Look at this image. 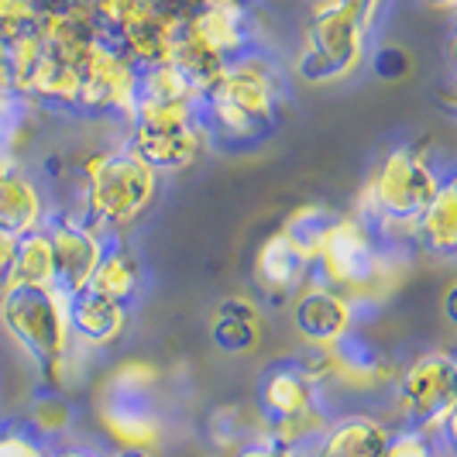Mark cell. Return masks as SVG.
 <instances>
[{
    "label": "cell",
    "instance_id": "18",
    "mask_svg": "<svg viewBox=\"0 0 457 457\" xmlns=\"http://www.w3.org/2000/svg\"><path fill=\"white\" fill-rule=\"evenodd\" d=\"M48 193L24 165H0V228L14 237L46 228Z\"/></svg>",
    "mask_w": 457,
    "mask_h": 457
},
{
    "label": "cell",
    "instance_id": "8",
    "mask_svg": "<svg viewBox=\"0 0 457 457\" xmlns=\"http://www.w3.org/2000/svg\"><path fill=\"white\" fill-rule=\"evenodd\" d=\"M137 69L141 66H135V59L114 38L96 35L83 55V83H79L76 114L93 117V120L114 117L120 124H128L131 107H135Z\"/></svg>",
    "mask_w": 457,
    "mask_h": 457
},
{
    "label": "cell",
    "instance_id": "26",
    "mask_svg": "<svg viewBox=\"0 0 457 457\" xmlns=\"http://www.w3.org/2000/svg\"><path fill=\"white\" fill-rule=\"evenodd\" d=\"M100 389L131 392V395H155V389H159V368L152 365V361H145V358H124V361H117L104 375Z\"/></svg>",
    "mask_w": 457,
    "mask_h": 457
},
{
    "label": "cell",
    "instance_id": "35",
    "mask_svg": "<svg viewBox=\"0 0 457 457\" xmlns=\"http://www.w3.org/2000/svg\"><path fill=\"white\" fill-rule=\"evenodd\" d=\"M11 79H14V72H11V35L0 31V90L11 87Z\"/></svg>",
    "mask_w": 457,
    "mask_h": 457
},
{
    "label": "cell",
    "instance_id": "6",
    "mask_svg": "<svg viewBox=\"0 0 457 457\" xmlns=\"http://www.w3.org/2000/svg\"><path fill=\"white\" fill-rule=\"evenodd\" d=\"M368 35L337 0H317L303 21L293 72L310 87H334L351 79L368 55Z\"/></svg>",
    "mask_w": 457,
    "mask_h": 457
},
{
    "label": "cell",
    "instance_id": "25",
    "mask_svg": "<svg viewBox=\"0 0 457 457\" xmlns=\"http://www.w3.org/2000/svg\"><path fill=\"white\" fill-rule=\"evenodd\" d=\"M72 420H76V412H72V403L66 399V392L42 389L31 399V406H28V427L42 440H48V444L66 436Z\"/></svg>",
    "mask_w": 457,
    "mask_h": 457
},
{
    "label": "cell",
    "instance_id": "13",
    "mask_svg": "<svg viewBox=\"0 0 457 457\" xmlns=\"http://www.w3.org/2000/svg\"><path fill=\"white\" fill-rule=\"evenodd\" d=\"M310 269H313V262L299 252L282 230H275L254 252V289H258V296L265 299L269 306H286L310 282Z\"/></svg>",
    "mask_w": 457,
    "mask_h": 457
},
{
    "label": "cell",
    "instance_id": "4",
    "mask_svg": "<svg viewBox=\"0 0 457 457\" xmlns=\"http://www.w3.org/2000/svg\"><path fill=\"white\" fill-rule=\"evenodd\" d=\"M447 172L451 169H440L427 152L399 145L375 165L351 217H358L378 245L412 248V220L434 200Z\"/></svg>",
    "mask_w": 457,
    "mask_h": 457
},
{
    "label": "cell",
    "instance_id": "11",
    "mask_svg": "<svg viewBox=\"0 0 457 457\" xmlns=\"http://www.w3.org/2000/svg\"><path fill=\"white\" fill-rule=\"evenodd\" d=\"M327 354V386L337 382L347 392H375L395 378V365L375 347L361 327H351L341 341L323 347Z\"/></svg>",
    "mask_w": 457,
    "mask_h": 457
},
{
    "label": "cell",
    "instance_id": "19",
    "mask_svg": "<svg viewBox=\"0 0 457 457\" xmlns=\"http://www.w3.org/2000/svg\"><path fill=\"white\" fill-rule=\"evenodd\" d=\"M412 248L436 258V262H454L457 254V176L454 169L444 176L434 200L420 210L412 220Z\"/></svg>",
    "mask_w": 457,
    "mask_h": 457
},
{
    "label": "cell",
    "instance_id": "17",
    "mask_svg": "<svg viewBox=\"0 0 457 457\" xmlns=\"http://www.w3.org/2000/svg\"><path fill=\"white\" fill-rule=\"evenodd\" d=\"M389 434V427L371 412H344L296 457H382Z\"/></svg>",
    "mask_w": 457,
    "mask_h": 457
},
{
    "label": "cell",
    "instance_id": "27",
    "mask_svg": "<svg viewBox=\"0 0 457 457\" xmlns=\"http://www.w3.org/2000/svg\"><path fill=\"white\" fill-rule=\"evenodd\" d=\"M52 444L42 440L28 423H7L0 427V457H48Z\"/></svg>",
    "mask_w": 457,
    "mask_h": 457
},
{
    "label": "cell",
    "instance_id": "36",
    "mask_svg": "<svg viewBox=\"0 0 457 457\" xmlns=\"http://www.w3.org/2000/svg\"><path fill=\"white\" fill-rule=\"evenodd\" d=\"M48 457H107V454H100L93 447H83V444H62V447H52Z\"/></svg>",
    "mask_w": 457,
    "mask_h": 457
},
{
    "label": "cell",
    "instance_id": "7",
    "mask_svg": "<svg viewBox=\"0 0 457 457\" xmlns=\"http://www.w3.org/2000/svg\"><path fill=\"white\" fill-rule=\"evenodd\" d=\"M395 399L410 427L436 436V430L457 412V358L444 347L423 351L392 378Z\"/></svg>",
    "mask_w": 457,
    "mask_h": 457
},
{
    "label": "cell",
    "instance_id": "3",
    "mask_svg": "<svg viewBox=\"0 0 457 457\" xmlns=\"http://www.w3.org/2000/svg\"><path fill=\"white\" fill-rule=\"evenodd\" d=\"M0 327L35 365L42 389L66 392L76 386L87 351L69 337V299L55 286H0Z\"/></svg>",
    "mask_w": 457,
    "mask_h": 457
},
{
    "label": "cell",
    "instance_id": "5",
    "mask_svg": "<svg viewBox=\"0 0 457 457\" xmlns=\"http://www.w3.org/2000/svg\"><path fill=\"white\" fill-rule=\"evenodd\" d=\"M128 148L152 172H183L210 152V137L200 120V104L183 100H135L128 117Z\"/></svg>",
    "mask_w": 457,
    "mask_h": 457
},
{
    "label": "cell",
    "instance_id": "2",
    "mask_svg": "<svg viewBox=\"0 0 457 457\" xmlns=\"http://www.w3.org/2000/svg\"><path fill=\"white\" fill-rule=\"evenodd\" d=\"M72 179L76 196L69 210L111 237L141 224L159 200V172L137 159L124 137L83 155L72 165Z\"/></svg>",
    "mask_w": 457,
    "mask_h": 457
},
{
    "label": "cell",
    "instance_id": "32",
    "mask_svg": "<svg viewBox=\"0 0 457 457\" xmlns=\"http://www.w3.org/2000/svg\"><path fill=\"white\" fill-rule=\"evenodd\" d=\"M375 72L386 76V79L403 76V72H406V55H403V48H382V52L375 55Z\"/></svg>",
    "mask_w": 457,
    "mask_h": 457
},
{
    "label": "cell",
    "instance_id": "29",
    "mask_svg": "<svg viewBox=\"0 0 457 457\" xmlns=\"http://www.w3.org/2000/svg\"><path fill=\"white\" fill-rule=\"evenodd\" d=\"M38 18V4L35 0H0V31L14 35L21 28H31Z\"/></svg>",
    "mask_w": 457,
    "mask_h": 457
},
{
    "label": "cell",
    "instance_id": "23",
    "mask_svg": "<svg viewBox=\"0 0 457 457\" xmlns=\"http://www.w3.org/2000/svg\"><path fill=\"white\" fill-rule=\"evenodd\" d=\"M35 104L24 93L0 90V165H21V152L31 137Z\"/></svg>",
    "mask_w": 457,
    "mask_h": 457
},
{
    "label": "cell",
    "instance_id": "12",
    "mask_svg": "<svg viewBox=\"0 0 457 457\" xmlns=\"http://www.w3.org/2000/svg\"><path fill=\"white\" fill-rule=\"evenodd\" d=\"M96 423L114 447H141L152 451L162 436V416L155 395L131 392H96Z\"/></svg>",
    "mask_w": 457,
    "mask_h": 457
},
{
    "label": "cell",
    "instance_id": "15",
    "mask_svg": "<svg viewBox=\"0 0 457 457\" xmlns=\"http://www.w3.org/2000/svg\"><path fill=\"white\" fill-rule=\"evenodd\" d=\"M131 323V306L104 299L96 293H79L69 296V337L79 351L87 354H100L111 351Z\"/></svg>",
    "mask_w": 457,
    "mask_h": 457
},
{
    "label": "cell",
    "instance_id": "20",
    "mask_svg": "<svg viewBox=\"0 0 457 457\" xmlns=\"http://www.w3.org/2000/svg\"><path fill=\"white\" fill-rule=\"evenodd\" d=\"M262 320H265V306L254 296L234 293L217 299L210 313V341L224 354H248L262 341Z\"/></svg>",
    "mask_w": 457,
    "mask_h": 457
},
{
    "label": "cell",
    "instance_id": "10",
    "mask_svg": "<svg viewBox=\"0 0 457 457\" xmlns=\"http://www.w3.org/2000/svg\"><path fill=\"white\" fill-rule=\"evenodd\" d=\"M293 327L306 347H330L341 341L351 327H358V310L341 289H330L323 282H306L296 296L289 299Z\"/></svg>",
    "mask_w": 457,
    "mask_h": 457
},
{
    "label": "cell",
    "instance_id": "21",
    "mask_svg": "<svg viewBox=\"0 0 457 457\" xmlns=\"http://www.w3.org/2000/svg\"><path fill=\"white\" fill-rule=\"evenodd\" d=\"M87 293L114 299V303H124V306H131L137 299V293H141V262H137L135 248L128 245L124 234L107 241V248H104L96 269H93Z\"/></svg>",
    "mask_w": 457,
    "mask_h": 457
},
{
    "label": "cell",
    "instance_id": "14",
    "mask_svg": "<svg viewBox=\"0 0 457 457\" xmlns=\"http://www.w3.org/2000/svg\"><path fill=\"white\" fill-rule=\"evenodd\" d=\"M186 31L193 42H200L206 52L217 59H234L248 48H258V24L248 4H220V7H204L186 18Z\"/></svg>",
    "mask_w": 457,
    "mask_h": 457
},
{
    "label": "cell",
    "instance_id": "30",
    "mask_svg": "<svg viewBox=\"0 0 457 457\" xmlns=\"http://www.w3.org/2000/svg\"><path fill=\"white\" fill-rule=\"evenodd\" d=\"M228 457H296L289 447H282V444H275L272 436L262 434L252 436V440H245V444H237V447H230Z\"/></svg>",
    "mask_w": 457,
    "mask_h": 457
},
{
    "label": "cell",
    "instance_id": "1",
    "mask_svg": "<svg viewBox=\"0 0 457 457\" xmlns=\"http://www.w3.org/2000/svg\"><path fill=\"white\" fill-rule=\"evenodd\" d=\"M286 104V76L262 48H248L224 62L200 93V120L210 148L245 152L278 131Z\"/></svg>",
    "mask_w": 457,
    "mask_h": 457
},
{
    "label": "cell",
    "instance_id": "34",
    "mask_svg": "<svg viewBox=\"0 0 457 457\" xmlns=\"http://www.w3.org/2000/svg\"><path fill=\"white\" fill-rule=\"evenodd\" d=\"M14 252H18V237H14V234H7V230L0 228V286L7 282V272H11Z\"/></svg>",
    "mask_w": 457,
    "mask_h": 457
},
{
    "label": "cell",
    "instance_id": "33",
    "mask_svg": "<svg viewBox=\"0 0 457 457\" xmlns=\"http://www.w3.org/2000/svg\"><path fill=\"white\" fill-rule=\"evenodd\" d=\"M220 4H248V0H162V7L179 18H189L193 11H204V7H220Z\"/></svg>",
    "mask_w": 457,
    "mask_h": 457
},
{
    "label": "cell",
    "instance_id": "37",
    "mask_svg": "<svg viewBox=\"0 0 457 457\" xmlns=\"http://www.w3.org/2000/svg\"><path fill=\"white\" fill-rule=\"evenodd\" d=\"M454 299H457V286H447V293H444V310H447V323H457Z\"/></svg>",
    "mask_w": 457,
    "mask_h": 457
},
{
    "label": "cell",
    "instance_id": "31",
    "mask_svg": "<svg viewBox=\"0 0 457 457\" xmlns=\"http://www.w3.org/2000/svg\"><path fill=\"white\" fill-rule=\"evenodd\" d=\"M337 4H341L347 14H354V18H358V24H361L368 35H371L389 0H337Z\"/></svg>",
    "mask_w": 457,
    "mask_h": 457
},
{
    "label": "cell",
    "instance_id": "28",
    "mask_svg": "<svg viewBox=\"0 0 457 457\" xmlns=\"http://www.w3.org/2000/svg\"><path fill=\"white\" fill-rule=\"evenodd\" d=\"M382 457H444V451H440V444L430 434H423L416 427H403V430L389 434V444H386Z\"/></svg>",
    "mask_w": 457,
    "mask_h": 457
},
{
    "label": "cell",
    "instance_id": "24",
    "mask_svg": "<svg viewBox=\"0 0 457 457\" xmlns=\"http://www.w3.org/2000/svg\"><path fill=\"white\" fill-rule=\"evenodd\" d=\"M334 220H337V210H330L327 204H303V206H296L286 220H282V228L278 230H282V234L296 245L299 252L313 262Z\"/></svg>",
    "mask_w": 457,
    "mask_h": 457
},
{
    "label": "cell",
    "instance_id": "40",
    "mask_svg": "<svg viewBox=\"0 0 457 457\" xmlns=\"http://www.w3.org/2000/svg\"><path fill=\"white\" fill-rule=\"evenodd\" d=\"M35 4H38V0H35Z\"/></svg>",
    "mask_w": 457,
    "mask_h": 457
},
{
    "label": "cell",
    "instance_id": "16",
    "mask_svg": "<svg viewBox=\"0 0 457 457\" xmlns=\"http://www.w3.org/2000/svg\"><path fill=\"white\" fill-rule=\"evenodd\" d=\"M320 389L313 375L299 361H278L262 375L258 386V416L262 423H278L320 406Z\"/></svg>",
    "mask_w": 457,
    "mask_h": 457
},
{
    "label": "cell",
    "instance_id": "39",
    "mask_svg": "<svg viewBox=\"0 0 457 457\" xmlns=\"http://www.w3.org/2000/svg\"><path fill=\"white\" fill-rule=\"evenodd\" d=\"M423 4H427V7H436V11H451L457 0H423Z\"/></svg>",
    "mask_w": 457,
    "mask_h": 457
},
{
    "label": "cell",
    "instance_id": "38",
    "mask_svg": "<svg viewBox=\"0 0 457 457\" xmlns=\"http://www.w3.org/2000/svg\"><path fill=\"white\" fill-rule=\"evenodd\" d=\"M107 457H155L152 451H141V447H114Z\"/></svg>",
    "mask_w": 457,
    "mask_h": 457
},
{
    "label": "cell",
    "instance_id": "9",
    "mask_svg": "<svg viewBox=\"0 0 457 457\" xmlns=\"http://www.w3.org/2000/svg\"><path fill=\"white\" fill-rule=\"evenodd\" d=\"M46 234L52 241V258H55V289L62 296H79L90 289L93 269L107 248L111 234L87 224L76 210H52L46 220Z\"/></svg>",
    "mask_w": 457,
    "mask_h": 457
},
{
    "label": "cell",
    "instance_id": "22",
    "mask_svg": "<svg viewBox=\"0 0 457 457\" xmlns=\"http://www.w3.org/2000/svg\"><path fill=\"white\" fill-rule=\"evenodd\" d=\"M4 286H31V289L55 286V258H52V241H48L46 228L18 237V252H14Z\"/></svg>",
    "mask_w": 457,
    "mask_h": 457
}]
</instances>
